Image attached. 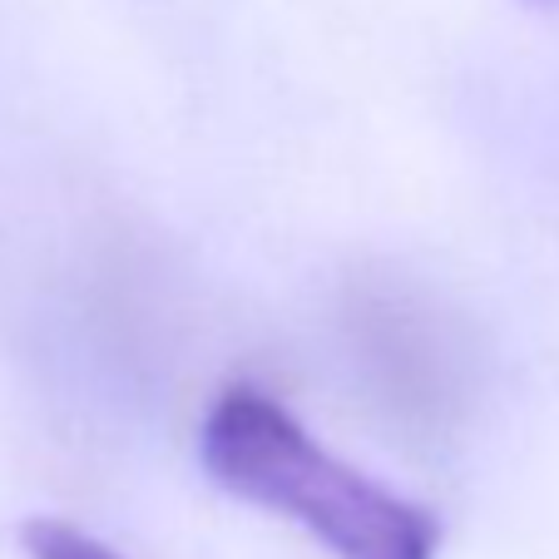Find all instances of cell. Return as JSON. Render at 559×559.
<instances>
[{
	"label": "cell",
	"instance_id": "cell-1",
	"mask_svg": "<svg viewBox=\"0 0 559 559\" xmlns=\"http://www.w3.org/2000/svg\"><path fill=\"white\" fill-rule=\"evenodd\" d=\"M199 455L228 496L302 525L337 559H436L441 530L421 506L337 461L287 406L253 386H233L213 402Z\"/></svg>",
	"mask_w": 559,
	"mask_h": 559
},
{
	"label": "cell",
	"instance_id": "cell-2",
	"mask_svg": "<svg viewBox=\"0 0 559 559\" xmlns=\"http://www.w3.org/2000/svg\"><path fill=\"white\" fill-rule=\"evenodd\" d=\"M21 539L31 559H119L109 545H99L95 535L64 525V520H31L21 530Z\"/></svg>",
	"mask_w": 559,
	"mask_h": 559
}]
</instances>
